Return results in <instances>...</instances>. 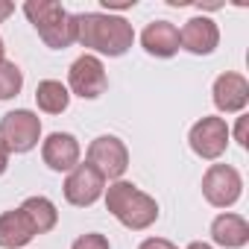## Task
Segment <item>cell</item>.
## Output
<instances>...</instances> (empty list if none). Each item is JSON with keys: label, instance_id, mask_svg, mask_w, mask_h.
<instances>
[{"label": "cell", "instance_id": "obj_15", "mask_svg": "<svg viewBox=\"0 0 249 249\" xmlns=\"http://www.w3.org/2000/svg\"><path fill=\"white\" fill-rule=\"evenodd\" d=\"M33 237H36V231H33V226H30V220H27V214L21 208L0 214V246L3 249L27 246Z\"/></svg>", "mask_w": 249, "mask_h": 249}, {"label": "cell", "instance_id": "obj_12", "mask_svg": "<svg viewBox=\"0 0 249 249\" xmlns=\"http://www.w3.org/2000/svg\"><path fill=\"white\" fill-rule=\"evenodd\" d=\"M249 103V82L240 73H223L214 82V106L226 114L243 111Z\"/></svg>", "mask_w": 249, "mask_h": 249}, {"label": "cell", "instance_id": "obj_10", "mask_svg": "<svg viewBox=\"0 0 249 249\" xmlns=\"http://www.w3.org/2000/svg\"><path fill=\"white\" fill-rule=\"evenodd\" d=\"M41 159H44V164H47L50 170H56V173L73 170V167L79 164V144H76V138L68 135V132H53V135L44 141V147H41Z\"/></svg>", "mask_w": 249, "mask_h": 249}, {"label": "cell", "instance_id": "obj_2", "mask_svg": "<svg viewBox=\"0 0 249 249\" xmlns=\"http://www.w3.org/2000/svg\"><path fill=\"white\" fill-rule=\"evenodd\" d=\"M106 208L132 231L150 229L159 220V202L138 191L132 182H114L106 191Z\"/></svg>", "mask_w": 249, "mask_h": 249}, {"label": "cell", "instance_id": "obj_24", "mask_svg": "<svg viewBox=\"0 0 249 249\" xmlns=\"http://www.w3.org/2000/svg\"><path fill=\"white\" fill-rule=\"evenodd\" d=\"M12 12H15V6H12V3H3V0H0V24H3Z\"/></svg>", "mask_w": 249, "mask_h": 249}, {"label": "cell", "instance_id": "obj_9", "mask_svg": "<svg viewBox=\"0 0 249 249\" xmlns=\"http://www.w3.org/2000/svg\"><path fill=\"white\" fill-rule=\"evenodd\" d=\"M103 188H106V179L91 164H76L71 170V176L65 179V199L71 205L85 208V205H94L100 199Z\"/></svg>", "mask_w": 249, "mask_h": 249}, {"label": "cell", "instance_id": "obj_4", "mask_svg": "<svg viewBox=\"0 0 249 249\" xmlns=\"http://www.w3.org/2000/svg\"><path fill=\"white\" fill-rule=\"evenodd\" d=\"M41 135V120L30 108L9 111L0 120V141L9 147V153H27L38 144Z\"/></svg>", "mask_w": 249, "mask_h": 249}, {"label": "cell", "instance_id": "obj_20", "mask_svg": "<svg viewBox=\"0 0 249 249\" xmlns=\"http://www.w3.org/2000/svg\"><path fill=\"white\" fill-rule=\"evenodd\" d=\"M138 249H176L170 240H164V237H150V240H144Z\"/></svg>", "mask_w": 249, "mask_h": 249}, {"label": "cell", "instance_id": "obj_5", "mask_svg": "<svg viewBox=\"0 0 249 249\" xmlns=\"http://www.w3.org/2000/svg\"><path fill=\"white\" fill-rule=\"evenodd\" d=\"M88 164L103 176V179H120L129 167V150L114 135H100L88 147Z\"/></svg>", "mask_w": 249, "mask_h": 249}, {"label": "cell", "instance_id": "obj_1", "mask_svg": "<svg viewBox=\"0 0 249 249\" xmlns=\"http://www.w3.org/2000/svg\"><path fill=\"white\" fill-rule=\"evenodd\" d=\"M76 41L106 56H123L132 47L135 33H132V24H126L123 18L85 12V15H76Z\"/></svg>", "mask_w": 249, "mask_h": 249}, {"label": "cell", "instance_id": "obj_7", "mask_svg": "<svg viewBox=\"0 0 249 249\" xmlns=\"http://www.w3.org/2000/svg\"><path fill=\"white\" fill-rule=\"evenodd\" d=\"M68 82H71V91L79 94L82 100H94L100 97L106 88H108V76H106V68L97 56H79L73 65H71V73H68Z\"/></svg>", "mask_w": 249, "mask_h": 249}, {"label": "cell", "instance_id": "obj_14", "mask_svg": "<svg viewBox=\"0 0 249 249\" xmlns=\"http://www.w3.org/2000/svg\"><path fill=\"white\" fill-rule=\"evenodd\" d=\"M211 240L226 249H240L249 243V223L240 214H220L211 223Z\"/></svg>", "mask_w": 249, "mask_h": 249}, {"label": "cell", "instance_id": "obj_13", "mask_svg": "<svg viewBox=\"0 0 249 249\" xmlns=\"http://www.w3.org/2000/svg\"><path fill=\"white\" fill-rule=\"evenodd\" d=\"M141 44H144V50L150 56L167 59V56H173L179 50V30L170 21H153L141 33Z\"/></svg>", "mask_w": 249, "mask_h": 249}, {"label": "cell", "instance_id": "obj_23", "mask_svg": "<svg viewBox=\"0 0 249 249\" xmlns=\"http://www.w3.org/2000/svg\"><path fill=\"white\" fill-rule=\"evenodd\" d=\"M6 164H9V147L0 141V176H3V170H6Z\"/></svg>", "mask_w": 249, "mask_h": 249}, {"label": "cell", "instance_id": "obj_26", "mask_svg": "<svg viewBox=\"0 0 249 249\" xmlns=\"http://www.w3.org/2000/svg\"><path fill=\"white\" fill-rule=\"evenodd\" d=\"M3 56H6V47H3V38H0V65H3Z\"/></svg>", "mask_w": 249, "mask_h": 249}, {"label": "cell", "instance_id": "obj_11", "mask_svg": "<svg viewBox=\"0 0 249 249\" xmlns=\"http://www.w3.org/2000/svg\"><path fill=\"white\" fill-rule=\"evenodd\" d=\"M217 41H220L217 24H214L211 18H202V15H199V18H191V21L182 27V33H179V44H182L185 50L196 53V56L214 53Z\"/></svg>", "mask_w": 249, "mask_h": 249}, {"label": "cell", "instance_id": "obj_6", "mask_svg": "<svg viewBox=\"0 0 249 249\" xmlns=\"http://www.w3.org/2000/svg\"><path fill=\"white\" fill-rule=\"evenodd\" d=\"M240 188H243L240 173L234 167H229V164H211L205 170V176H202V194L217 208L234 205L240 199Z\"/></svg>", "mask_w": 249, "mask_h": 249}, {"label": "cell", "instance_id": "obj_8", "mask_svg": "<svg viewBox=\"0 0 249 249\" xmlns=\"http://www.w3.org/2000/svg\"><path fill=\"white\" fill-rule=\"evenodd\" d=\"M191 150L199 159H220L229 144V126L223 117H202L191 129Z\"/></svg>", "mask_w": 249, "mask_h": 249}, {"label": "cell", "instance_id": "obj_3", "mask_svg": "<svg viewBox=\"0 0 249 249\" xmlns=\"http://www.w3.org/2000/svg\"><path fill=\"white\" fill-rule=\"evenodd\" d=\"M24 12L47 47L65 50L76 41V15H71L56 0H30V3H24Z\"/></svg>", "mask_w": 249, "mask_h": 249}, {"label": "cell", "instance_id": "obj_22", "mask_svg": "<svg viewBox=\"0 0 249 249\" xmlns=\"http://www.w3.org/2000/svg\"><path fill=\"white\" fill-rule=\"evenodd\" d=\"M237 144L240 147H249V141H246V117L237 120Z\"/></svg>", "mask_w": 249, "mask_h": 249}, {"label": "cell", "instance_id": "obj_18", "mask_svg": "<svg viewBox=\"0 0 249 249\" xmlns=\"http://www.w3.org/2000/svg\"><path fill=\"white\" fill-rule=\"evenodd\" d=\"M21 85H24V73H21L18 65H12V62L0 65V100L15 97L21 91Z\"/></svg>", "mask_w": 249, "mask_h": 249}, {"label": "cell", "instance_id": "obj_19", "mask_svg": "<svg viewBox=\"0 0 249 249\" xmlns=\"http://www.w3.org/2000/svg\"><path fill=\"white\" fill-rule=\"evenodd\" d=\"M71 249H108V240H106V234H97V231H88V234H82V237H76Z\"/></svg>", "mask_w": 249, "mask_h": 249}, {"label": "cell", "instance_id": "obj_25", "mask_svg": "<svg viewBox=\"0 0 249 249\" xmlns=\"http://www.w3.org/2000/svg\"><path fill=\"white\" fill-rule=\"evenodd\" d=\"M188 249H211V246H208V243H202V240H194Z\"/></svg>", "mask_w": 249, "mask_h": 249}, {"label": "cell", "instance_id": "obj_21", "mask_svg": "<svg viewBox=\"0 0 249 249\" xmlns=\"http://www.w3.org/2000/svg\"><path fill=\"white\" fill-rule=\"evenodd\" d=\"M100 3H103V9H129V6H135V0H123V3L120 0H100Z\"/></svg>", "mask_w": 249, "mask_h": 249}, {"label": "cell", "instance_id": "obj_16", "mask_svg": "<svg viewBox=\"0 0 249 249\" xmlns=\"http://www.w3.org/2000/svg\"><path fill=\"white\" fill-rule=\"evenodd\" d=\"M21 211L27 214V220H30V226H33L36 234L50 231V229L56 226V220H59V211H56V205H53L47 196H30V199L21 205Z\"/></svg>", "mask_w": 249, "mask_h": 249}, {"label": "cell", "instance_id": "obj_17", "mask_svg": "<svg viewBox=\"0 0 249 249\" xmlns=\"http://www.w3.org/2000/svg\"><path fill=\"white\" fill-rule=\"evenodd\" d=\"M36 103H38V108L47 111V114H62V111L68 108V103H71V94H68V88H65L62 82L44 79V82H38V88H36Z\"/></svg>", "mask_w": 249, "mask_h": 249}]
</instances>
